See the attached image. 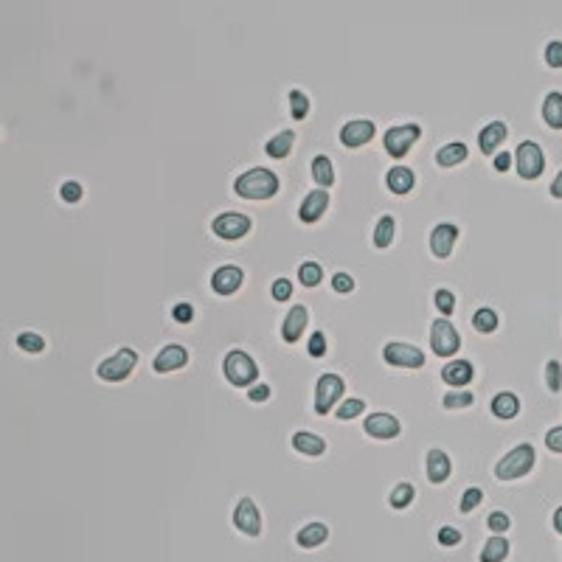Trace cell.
<instances>
[{
  "label": "cell",
  "instance_id": "obj_1",
  "mask_svg": "<svg viewBox=\"0 0 562 562\" xmlns=\"http://www.w3.org/2000/svg\"><path fill=\"white\" fill-rule=\"evenodd\" d=\"M236 194L245 197V200H270L279 194V177L270 172V169H248L245 174L236 177L233 183Z\"/></svg>",
  "mask_w": 562,
  "mask_h": 562
},
{
  "label": "cell",
  "instance_id": "obj_2",
  "mask_svg": "<svg viewBox=\"0 0 562 562\" xmlns=\"http://www.w3.org/2000/svg\"><path fill=\"white\" fill-rule=\"evenodd\" d=\"M535 461H537L535 458V447H531V445H517L515 450H509L504 458L497 461L495 476L500 481H517V478L526 476V472H531Z\"/></svg>",
  "mask_w": 562,
  "mask_h": 562
},
{
  "label": "cell",
  "instance_id": "obj_3",
  "mask_svg": "<svg viewBox=\"0 0 562 562\" xmlns=\"http://www.w3.org/2000/svg\"><path fill=\"white\" fill-rule=\"evenodd\" d=\"M222 371H225L228 382H231V386H236V388L250 386V382L259 377V368H256L253 358H250V354H245V351H239V349H233V351L225 354Z\"/></svg>",
  "mask_w": 562,
  "mask_h": 562
},
{
  "label": "cell",
  "instance_id": "obj_4",
  "mask_svg": "<svg viewBox=\"0 0 562 562\" xmlns=\"http://www.w3.org/2000/svg\"><path fill=\"white\" fill-rule=\"evenodd\" d=\"M135 363H138V354H135V349H118L113 358H107L99 368H96V374L102 377V379H107V382H118V379H127L132 371H135Z\"/></svg>",
  "mask_w": 562,
  "mask_h": 562
},
{
  "label": "cell",
  "instance_id": "obj_5",
  "mask_svg": "<svg viewBox=\"0 0 562 562\" xmlns=\"http://www.w3.org/2000/svg\"><path fill=\"white\" fill-rule=\"evenodd\" d=\"M346 386L343 379L338 374H320L318 377V386H315V410L320 413V417H327V413L335 408V402L343 397Z\"/></svg>",
  "mask_w": 562,
  "mask_h": 562
},
{
  "label": "cell",
  "instance_id": "obj_6",
  "mask_svg": "<svg viewBox=\"0 0 562 562\" xmlns=\"http://www.w3.org/2000/svg\"><path fill=\"white\" fill-rule=\"evenodd\" d=\"M430 349L438 354V358H450V354H456L461 349V338H458V332L453 329V323L447 318L433 320V327H430Z\"/></svg>",
  "mask_w": 562,
  "mask_h": 562
},
{
  "label": "cell",
  "instance_id": "obj_7",
  "mask_svg": "<svg viewBox=\"0 0 562 562\" xmlns=\"http://www.w3.org/2000/svg\"><path fill=\"white\" fill-rule=\"evenodd\" d=\"M419 135H422L419 124H397V127L386 130V138L382 141H386V150L391 158H405L410 146L419 141Z\"/></svg>",
  "mask_w": 562,
  "mask_h": 562
},
{
  "label": "cell",
  "instance_id": "obj_8",
  "mask_svg": "<svg viewBox=\"0 0 562 562\" xmlns=\"http://www.w3.org/2000/svg\"><path fill=\"white\" fill-rule=\"evenodd\" d=\"M515 161H517V174L523 177V180H535V177H540L543 169H546L543 150H540L535 141H523V143L517 146Z\"/></svg>",
  "mask_w": 562,
  "mask_h": 562
},
{
  "label": "cell",
  "instance_id": "obj_9",
  "mask_svg": "<svg viewBox=\"0 0 562 562\" xmlns=\"http://www.w3.org/2000/svg\"><path fill=\"white\" fill-rule=\"evenodd\" d=\"M382 358H386V363L399 366V368H422L425 366L422 349L410 346V343H388L382 349Z\"/></svg>",
  "mask_w": 562,
  "mask_h": 562
},
{
  "label": "cell",
  "instance_id": "obj_10",
  "mask_svg": "<svg viewBox=\"0 0 562 562\" xmlns=\"http://www.w3.org/2000/svg\"><path fill=\"white\" fill-rule=\"evenodd\" d=\"M211 228H214V233L220 236V239L233 242V239H242V236L250 231V217L236 214V211H228V214H220V217L211 222Z\"/></svg>",
  "mask_w": 562,
  "mask_h": 562
},
{
  "label": "cell",
  "instance_id": "obj_11",
  "mask_svg": "<svg viewBox=\"0 0 562 562\" xmlns=\"http://www.w3.org/2000/svg\"><path fill=\"white\" fill-rule=\"evenodd\" d=\"M233 526L242 531V535L248 537H259L261 531V517H259V509L250 497H242L239 504H236V512H233Z\"/></svg>",
  "mask_w": 562,
  "mask_h": 562
},
{
  "label": "cell",
  "instance_id": "obj_12",
  "mask_svg": "<svg viewBox=\"0 0 562 562\" xmlns=\"http://www.w3.org/2000/svg\"><path fill=\"white\" fill-rule=\"evenodd\" d=\"M366 433L374 436V438H382V441H388V438H397L402 425L397 417H391V413H371V417H366L363 422Z\"/></svg>",
  "mask_w": 562,
  "mask_h": 562
},
{
  "label": "cell",
  "instance_id": "obj_13",
  "mask_svg": "<svg viewBox=\"0 0 562 562\" xmlns=\"http://www.w3.org/2000/svg\"><path fill=\"white\" fill-rule=\"evenodd\" d=\"M374 124L366 121V118H358V121H349L340 130V143L349 146V150H358V146H366L374 138Z\"/></svg>",
  "mask_w": 562,
  "mask_h": 562
},
{
  "label": "cell",
  "instance_id": "obj_14",
  "mask_svg": "<svg viewBox=\"0 0 562 562\" xmlns=\"http://www.w3.org/2000/svg\"><path fill=\"white\" fill-rule=\"evenodd\" d=\"M456 239H458V228H456L453 222L436 225L433 233H430V250H433V256H436V259H447V256L453 253Z\"/></svg>",
  "mask_w": 562,
  "mask_h": 562
},
{
  "label": "cell",
  "instance_id": "obj_15",
  "mask_svg": "<svg viewBox=\"0 0 562 562\" xmlns=\"http://www.w3.org/2000/svg\"><path fill=\"white\" fill-rule=\"evenodd\" d=\"M189 363V351L180 346V343H169L166 349H161V354L155 358L152 368L158 374H169V371H177V368H183Z\"/></svg>",
  "mask_w": 562,
  "mask_h": 562
},
{
  "label": "cell",
  "instance_id": "obj_16",
  "mask_svg": "<svg viewBox=\"0 0 562 562\" xmlns=\"http://www.w3.org/2000/svg\"><path fill=\"white\" fill-rule=\"evenodd\" d=\"M425 469H428L430 484H445V481L450 478V472H453V461H450V456H447L445 450L433 447V450H428V456H425Z\"/></svg>",
  "mask_w": 562,
  "mask_h": 562
},
{
  "label": "cell",
  "instance_id": "obj_17",
  "mask_svg": "<svg viewBox=\"0 0 562 562\" xmlns=\"http://www.w3.org/2000/svg\"><path fill=\"white\" fill-rule=\"evenodd\" d=\"M242 281H245V273L236 268V264H225V268L214 270V276H211V287L217 295H233L242 287Z\"/></svg>",
  "mask_w": 562,
  "mask_h": 562
},
{
  "label": "cell",
  "instance_id": "obj_18",
  "mask_svg": "<svg viewBox=\"0 0 562 562\" xmlns=\"http://www.w3.org/2000/svg\"><path fill=\"white\" fill-rule=\"evenodd\" d=\"M327 205H329V194L323 191V189H315V191H309L307 197H304V202H301V209H298V220L301 222H318L320 217H323V211H327Z\"/></svg>",
  "mask_w": 562,
  "mask_h": 562
},
{
  "label": "cell",
  "instance_id": "obj_19",
  "mask_svg": "<svg viewBox=\"0 0 562 562\" xmlns=\"http://www.w3.org/2000/svg\"><path fill=\"white\" fill-rule=\"evenodd\" d=\"M472 377H476V368H472V363H467V360H453V363H447L445 368H441V379H445L447 386H456V388H464Z\"/></svg>",
  "mask_w": 562,
  "mask_h": 562
},
{
  "label": "cell",
  "instance_id": "obj_20",
  "mask_svg": "<svg viewBox=\"0 0 562 562\" xmlns=\"http://www.w3.org/2000/svg\"><path fill=\"white\" fill-rule=\"evenodd\" d=\"M307 309L304 307H292L290 312H287V318H284V327H281V338L287 340V343H295L301 338V332H304V327H307Z\"/></svg>",
  "mask_w": 562,
  "mask_h": 562
},
{
  "label": "cell",
  "instance_id": "obj_21",
  "mask_svg": "<svg viewBox=\"0 0 562 562\" xmlns=\"http://www.w3.org/2000/svg\"><path fill=\"white\" fill-rule=\"evenodd\" d=\"M506 124L504 121H492V124H487L484 130H481V135H478V146H481V152L484 155H492L495 152V146H500L506 141Z\"/></svg>",
  "mask_w": 562,
  "mask_h": 562
},
{
  "label": "cell",
  "instance_id": "obj_22",
  "mask_svg": "<svg viewBox=\"0 0 562 562\" xmlns=\"http://www.w3.org/2000/svg\"><path fill=\"white\" fill-rule=\"evenodd\" d=\"M292 447L298 453H304V456H320L323 450H327V441H323L318 433L298 430V433H292Z\"/></svg>",
  "mask_w": 562,
  "mask_h": 562
},
{
  "label": "cell",
  "instance_id": "obj_23",
  "mask_svg": "<svg viewBox=\"0 0 562 562\" xmlns=\"http://www.w3.org/2000/svg\"><path fill=\"white\" fill-rule=\"evenodd\" d=\"M386 183H388V189H391L394 194H408V191L413 189V183H417V177H413V172L405 169V166H394V169H388V174H386Z\"/></svg>",
  "mask_w": 562,
  "mask_h": 562
},
{
  "label": "cell",
  "instance_id": "obj_24",
  "mask_svg": "<svg viewBox=\"0 0 562 562\" xmlns=\"http://www.w3.org/2000/svg\"><path fill=\"white\" fill-rule=\"evenodd\" d=\"M327 537H329V528L323 526V523H309V526H304L301 531H298V546L301 548H315V546H320V543H327Z\"/></svg>",
  "mask_w": 562,
  "mask_h": 562
},
{
  "label": "cell",
  "instance_id": "obj_25",
  "mask_svg": "<svg viewBox=\"0 0 562 562\" xmlns=\"http://www.w3.org/2000/svg\"><path fill=\"white\" fill-rule=\"evenodd\" d=\"M517 410H520V399H517L515 394H509V391L497 394V397L492 399V413H495L497 419H515Z\"/></svg>",
  "mask_w": 562,
  "mask_h": 562
},
{
  "label": "cell",
  "instance_id": "obj_26",
  "mask_svg": "<svg viewBox=\"0 0 562 562\" xmlns=\"http://www.w3.org/2000/svg\"><path fill=\"white\" fill-rule=\"evenodd\" d=\"M461 161H467V143H461V141L441 146V150L436 152V163H438V166H445V169L458 166Z\"/></svg>",
  "mask_w": 562,
  "mask_h": 562
},
{
  "label": "cell",
  "instance_id": "obj_27",
  "mask_svg": "<svg viewBox=\"0 0 562 562\" xmlns=\"http://www.w3.org/2000/svg\"><path fill=\"white\" fill-rule=\"evenodd\" d=\"M292 143H295V132L292 130H284V132H279L276 138H270L268 143H264V152H268L270 158H287L290 155V150H292Z\"/></svg>",
  "mask_w": 562,
  "mask_h": 562
},
{
  "label": "cell",
  "instance_id": "obj_28",
  "mask_svg": "<svg viewBox=\"0 0 562 562\" xmlns=\"http://www.w3.org/2000/svg\"><path fill=\"white\" fill-rule=\"evenodd\" d=\"M543 118L554 130H562V93H548L543 102Z\"/></svg>",
  "mask_w": 562,
  "mask_h": 562
},
{
  "label": "cell",
  "instance_id": "obj_29",
  "mask_svg": "<svg viewBox=\"0 0 562 562\" xmlns=\"http://www.w3.org/2000/svg\"><path fill=\"white\" fill-rule=\"evenodd\" d=\"M312 180L318 183V186H332L335 183V166H332V161L327 158V155H318L315 161H312Z\"/></svg>",
  "mask_w": 562,
  "mask_h": 562
},
{
  "label": "cell",
  "instance_id": "obj_30",
  "mask_svg": "<svg viewBox=\"0 0 562 562\" xmlns=\"http://www.w3.org/2000/svg\"><path fill=\"white\" fill-rule=\"evenodd\" d=\"M506 554H509V543L500 537V535H495V537L484 546L481 559H484V562H500V559H506Z\"/></svg>",
  "mask_w": 562,
  "mask_h": 562
},
{
  "label": "cell",
  "instance_id": "obj_31",
  "mask_svg": "<svg viewBox=\"0 0 562 562\" xmlns=\"http://www.w3.org/2000/svg\"><path fill=\"white\" fill-rule=\"evenodd\" d=\"M472 327H476L481 335H489V332H495L497 329V315H495V309H489V307H481L476 315H472Z\"/></svg>",
  "mask_w": 562,
  "mask_h": 562
},
{
  "label": "cell",
  "instance_id": "obj_32",
  "mask_svg": "<svg viewBox=\"0 0 562 562\" xmlns=\"http://www.w3.org/2000/svg\"><path fill=\"white\" fill-rule=\"evenodd\" d=\"M394 220L391 217H382L379 222H377V228H374V245L377 248H388L391 242H394Z\"/></svg>",
  "mask_w": 562,
  "mask_h": 562
},
{
  "label": "cell",
  "instance_id": "obj_33",
  "mask_svg": "<svg viewBox=\"0 0 562 562\" xmlns=\"http://www.w3.org/2000/svg\"><path fill=\"white\" fill-rule=\"evenodd\" d=\"M290 113H292L295 121H304V118L309 115V99H307V93L290 91Z\"/></svg>",
  "mask_w": 562,
  "mask_h": 562
},
{
  "label": "cell",
  "instance_id": "obj_34",
  "mask_svg": "<svg viewBox=\"0 0 562 562\" xmlns=\"http://www.w3.org/2000/svg\"><path fill=\"white\" fill-rule=\"evenodd\" d=\"M298 279H301L304 287H318L320 279H323L320 264H318V261H304V264H301V270H298Z\"/></svg>",
  "mask_w": 562,
  "mask_h": 562
},
{
  "label": "cell",
  "instance_id": "obj_35",
  "mask_svg": "<svg viewBox=\"0 0 562 562\" xmlns=\"http://www.w3.org/2000/svg\"><path fill=\"white\" fill-rule=\"evenodd\" d=\"M388 500H391V506H394V509H405V506H410V500H413V487H410L408 481H405V484H397Z\"/></svg>",
  "mask_w": 562,
  "mask_h": 562
},
{
  "label": "cell",
  "instance_id": "obj_36",
  "mask_svg": "<svg viewBox=\"0 0 562 562\" xmlns=\"http://www.w3.org/2000/svg\"><path fill=\"white\" fill-rule=\"evenodd\" d=\"M546 386L557 394L562 391V363L559 360H548L546 363Z\"/></svg>",
  "mask_w": 562,
  "mask_h": 562
},
{
  "label": "cell",
  "instance_id": "obj_37",
  "mask_svg": "<svg viewBox=\"0 0 562 562\" xmlns=\"http://www.w3.org/2000/svg\"><path fill=\"white\" fill-rule=\"evenodd\" d=\"M366 410V402L360 397H354V399H346L340 408H338V419H354V417H360V413Z\"/></svg>",
  "mask_w": 562,
  "mask_h": 562
},
{
  "label": "cell",
  "instance_id": "obj_38",
  "mask_svg": "<svg viewBox=\"0 0 562 562\" xmlns=\"http://www.w3.org/2000/svg\"><path fill=\"white\" fill-rule=\"evenodd\" d=\"M17 346H20L23 351L37 354V351L45 349V340H43V335H37V332H23V335L17 338Z\"/></svg>",
  "mask_w": 562,
  "mask_h": 562
},
{
  "label": "cell",
  "instance_id": "obj_39",
  "mask_svg": "<svg viewBox=\"0 0 562 562\" xmlns=\"http://www.w3.org/2000/svg\"><path fill=\"white\" fill-rule=\"evenodd\" d=\"M441 402H445L447 410H456V408H467V405L476 402V394H469V391H453V394H447Z\"/></svg>",
  "mask_w": 562,
  "mask_h": 562
},
{
  "label": "cell",
  "instance_id": "obj_40",
  "mask_svg": "<svg viewBox=\"0 0 562 562\" xmlns=\"http://www.w3.org/2000/svg\"><path fill=\"white\" fill-rule=\"evenodd\" d=\"M436 307L441 315H453L456 309V295L450 290H436Z\"/></svg>",
  "mask_w": 562,
  "mask_h": 562
},
{
  "label": "cell",
  "instance_id": "obj_41",
  "mask_svg": "<svg viewBox=\"0 0 562 562\" xmlns=\"http://www.w3.org/2000/svg\"><path fill=\"white\" fill-rule=\"evenodd\" d=\"M484 500V492L478 489V487H469L467 492H464V497H461V512H472L478 504Z\"/></svg>",
  "mask_w": 562,
  "mask_h": 562
},
{
  "label": "cell",
  "instance_id": "obj_42",
  "mask_svg": "<svg viewBox=\"0 0 562 562\" xmlns=\"http://www.w3.org/2000/svg\"><path fill=\"white\" fill-rule=\"evenodd\" d=\"M270 292H273L276 301H290V298H292V281H290V279H276Z\"/></svg>",
  "mask_w": 562,
  "mask_h": 562
},
{
  "label": "cell",
  "instance_id": "obj_43",
  "mask_svg": "<svg viewBox=\"0 0 562 562\" xmlns=\"http://www.w3.org/2000/svg\"><path fill=\"white\" fill-rule=\"evenodd\" d=\"M546 65L548 68H562V43L559 40L548 43V48H546Z\"/></svg>",
  "mask_w": 562,
  "mask_h": 562
},
{
  "label": "cell",
  "instance_id": "obj_44",
  "mask_svg": "<svg viewBox=\"0 0 562 562\" xmlns=\"http://www.w3.org/2000/svg\"><path fill=\"white\" fill-rule=\"evenodd\" d=\"M509 526H512L509 515H504V512H492V515H489V528L495 531V535H504Z\"/></svg>",
  "mask_w": 562,
  "mask_h": 562
},
{
  "label": "cell",
  "instance_id": "obj_45",
  "mask_svg": "<svg viewBox=\"0 0 562 562\" xmlns=\"http://www.w3.org/2000/svg\"><path fill=\"white\" fill-rule=\"evenodd\" d=\"M59 197H62L65 202H79L82 200V186L68 180V183H62V189H59Z\"/></svg>",
  "mask_w": 562,
  "mask_h": 562
},
{
  "label": "cell",
  "instance_id": "obj_46",
  "mask_svg": "<svg viewBox=\"0 0 562 562\" xmlns=\"http://www.w3.org/2000/svg\"><path fill=\"white\" fill-rule=\"evenodd\" d=\"M438 543H441V546H458V543H461V531L453 528V526L438 528Z\"/></svg>",
  "mask_w": 562,
  "mask_h": 562
},
{
  "label": "cell",
  "instance_id": "obj_47",
  "mask_svg": "<svg viewBox=\"0 0 562 562\" xmlns=\"http://www.w3.org/2000/svg\"><path fill=\"white\" fill-rule=\"evenodd\" d=\"M172 318H174L177 323H191V318H194V307H191V304H174Z\"/></svg>",
  "mask_w": 562,
  "mask_h": 562
},
{
  "label": "cell",
  "instance_id": "obj_48",
  "mask_svg": "<svg viewBox=\"0 0 562 562\" xmlns=\"http://www.w3.org/2000/svg\"><path fill=\"white\" fill-rule=\"evenodd\" d=\"M309 354L312 358H323L327 354V338H323V332H315L309 338Z\"/></svg>",
  "mask_w": 562,
  "mask_h": 562
},
{
  "label": "cell",
  "instance_id": "obj_49",
  "mask_svg": "<svg viewBox=\"0 0 562 562\" xmlns=\"http://www.w3.org/2000/svg\"><path fill=\"white\" fill-rule=\"evenodd\" d=\"M546 447L551 453H562V428H554L546 433Z\"/></svg>",
  "mask_w": 562,
  "mask_h": 562
},
{
  "label": "cell",
  "instance_id": "obj_50",
  "mask_svg": "<svg viewBox=\"0 0 562 562\" xmlns=\"http://www.w3.org/2000/svg\"><path fill=\"white\" fill-rule=\"evenodd\" d=\"M332 287H335V292H351L354 290V279L349 273H335Z\"/></svg>",
  "mask_w": 562,
  "mask_h": 562
},
{
  "label": "cell",
  "instance_id": "obj_51",
  "mask_svg": "<svg viewBox=\"0 0 562 562\" xmlns=\"http://www.w3.org/2000/svg\"><path fill=\"white\" fill-rule=\"evenodd\" d=\"M248 397H250L253 402H264V399H270V386H256V388H250V391H248Z\"/></svg>",
  "mask_w": 562,
  "mask_h": 562
},
{
  "label": "cell",
  "instance_id": "obj_52",
  "mask_svg": "<svg viewBox=\"0 0 562 562\" xmlns=\"http://www.w3.org/2000/svg\"><path fill=\"white\" fill-rule=\"evenodd\" d=\"M509 166H512V155L509 152H497L495 155V169L497 172H509Z\"/></svg>",
  "mask_w": 562,
  "mask_h": 562
},
{
  "label": "cell",
  "instance_id": "obj_53",
  "mask_svg": "<svg viewBox=\"0 0 562 562\" xmlns=\"http://www.w3.org/2000/svg\"><path fill=\"white\" fill-rule=\"evenodd\" d=\"M551 194H554L557 200H562V172L554 177V183H551Z\"/></svg>",
  "mask_w": 562,
  "mask_h": 562
},
{
  "label": "cell",
  "instance_id": "obj_54",
  "mask_svg": "<svg viewBox=\"0 0 562 562\" xmlns=\"http://www.w3.org/2000/svg\"><path fill=\"white\" fill-rule=\"evenodd\" d=\"M554 528H557L559 535H562V506H559V509L554 512Z\"/></svg>",
  "mask_w": 562,
  "mask_h": 562
}]
</instances>
